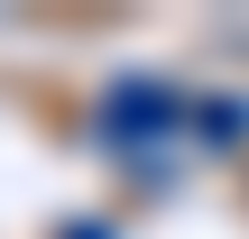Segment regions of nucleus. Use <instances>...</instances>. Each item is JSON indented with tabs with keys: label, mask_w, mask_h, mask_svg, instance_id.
Listing matches in <instances>:
<instances>
[{
	"label": "nucleus",
	"mask_w": 249,
	"mask_h": 239,
	"mask_svg": "<svg viewBox=\"0 0 249 239\" xmlns=\"http://www.w3.org/2000/svg\"><path fill=\"white\" fill-rule=\"evenodd\" d=\"M92 129H102L111 166H129L139 184H166L185 157H203V92L166 83V74H111L92 101Z\"/></svg>",
	"instance_id": "nucleus-1"
},
{
	"label": "nucleus",
	"mask_w": 249,
	"mask_h": 239,
	"mask_svg": "<svg viewBox=\"0 0 249 239\" xmlns=\"http://www.w3.org/2000/svg\"><path fill=\"white\" fill-rule=\"evenodd\" d=\"M65 239H120L111 221H65Z\"/></svg>",
	"instance_id": "nucleus-2"
}]
</instances>
